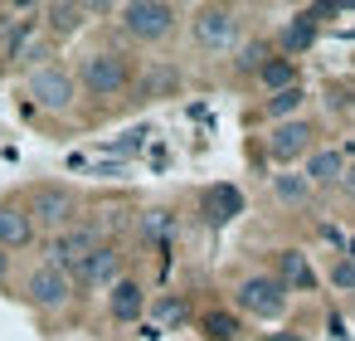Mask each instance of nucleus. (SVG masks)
I'll return each instance as SVG.
<instances>
[{"instance_id": "f257e3e1", "label": "nucleus", "mask_w": 355, "mask_h": 341, "mask_svg": "<svg viewBox=\"0 0 355 341\" xmlns=\"http://www.w3.org/2000/svg\"><path fill=\"white\" fill-rule=\"evenodd\" d=\"M73 78H78V88H83L88 98L112 103V98H122V93L132 88L137 69H132V59H127L122 49H93V54H83V64H78Z\"/></svg>"}, {"instance_id": "f03ea898", "label": "nucleus", "mask_w": 355, "mask_h": 341, "mask_svg": "<svg viewBox=\"0 0 355 341\" xmlns=\"http://www.w3.org/2000/svg\"><path fill=\"white\" fill-rule=\"evenodd\" d=\"M112 15H117L122 35L137 40V44H161V40H171L175 25H180V10L166 6V0H127V6H117Z\"/></svg>"}, {"instance_id": "7ed1b4c3", "label": "nucleus", "mask_w": 355, "mask_h": 341, "mask_svg": "<svg viewBox=\"0 0 355 341\" xmlns=\"http://www.w3.org/2000/svg\"><path fill=\"white\" fill-rule=\"evenodd\" d=\"M190 40L205 54H229L243 40V10L239 6H200L190 15Z\"/></svg>"}, {"instance_id": "20e7f679", "label": "nucleus", "mask_w": 355, "mask_h": 341, "mask_svg": "<svg viewBox=\"0 0 355 341\" xmlns=\"http://www.w3.org/2000/svg\"><path fill=\"white\" fill-rule=\"evenodd\" d=\"M25 93L35 98V108L64 117V113H73V103H78V78H73V69H64V64H40V69H30Z\"/></svg>"}, {"instance_id": "39448f33", "label": "nucleus", "mask_w": 355, "mask_h": 341, "mask_svg": "<svg viewBox=\"0 0 355 341\" xmlns=\"http://www.w3.org/2000/svg\"><path fill=\"white\" fill-rule=\"evenodd\" d=\"M25 215H30L35 229H54L59 234V229H69L78 219V195L69 185H59V181H44V185H35L25 195Z\"/></svg>"}, {"instance_id": "423d86ee", "label": "nucleus", "mask_w": 355, "mask_h": 341, "mask_svg": "<svg viewBox=\"0 0 355 341\" xmlns=\"http://www.w3.org/2000/svg\"><path fill=\"white\" fill-rule=\"evenodd\" d=\"M103 244V234H98V224H69V229H59L54 239H49V258L44 263H54V268H64L69 278L83 268V258L93 253Z\"/></svg>"}, {"instance_id": "0eeeda50", "label": "nucleus", "mask_w": 355, "mask_h": 341, "mask_svg": "<svg viewBox=\"0 0 355 341\" xmlns=\"http://www.w3.org/2000/svg\"><path fill=\"white\" fill-rule=\"evenodd\" d=\"M25 302L40 307V312H59V307L73 302V278L64 268H54V263H40L25 278Z\"/></svg>"}, {"instance_id": "6e6552de", "label": "nucleus", "mask_w": 355, "mask_h": 341, "mask_svg": "<svg viewBox=\"0 0 355 341\" xmlns=\"http://www.w3.org/2000/svg\"><path fill=\"white\" fill-rule=\"evenodd\" d=\"M239 307L248 317H258V322H277L287 312V288L272 273H253V278L239 283Z\"/></svg>"}, {"instance_id": "1a4fd4ad", "label": "nucleus", "mask_w": 355, "mask_h": 341, "mask_svg": "<svg viewBox=\"0 0 355 341\" xmlns=\"http://www.w3.org/2000/svg\"><path fill=\"white\" fill-rule=\"evenodd\" d=\"M316 151V122L306 117H292V122H277L268 132V156L277 166H292V161H306Z\"/></svg>"}, {"instance_id": "9d476101", "label": "nucleus", "mask_w": 355, "mask_h": 341, "mask_svg": "<svg viewBox=\"0 0 355 341\" xmlns=\"http://www.w3.org/2000/svg\"><path fill=\"white\" fill-rule=\"evenodd\" d=\"M6 64H25V69L49 64V35L40 20H15L6 30Z\"/></svg>"}, {"instance_id": "9b49d317", "label": "nucleus", "mask_w": 355, "mask_h": 341, "mask_svg": "<svg viewBox=\"0 0 355 341\" xmlns=\"http://www.w3.org/2000/svg\"><path fill=\"white\" fill-rule=\"evenodd\" d=\"M122 278V249L117 244H98L88 258H83V268L73 273V288H88V292H98V288H112Z\"/></svg>"}, {"instance_id": "f8f14e48", "label": "nucleus", "mask_w": 355, "mask_h": 341, "mask_svg": "<svg viewBox=\"0 0 355 341\" xmlns=\"http://www.w3.org/2000/svg\"><path fill=\"white\" fill-rule=\"evenodd\" d=\"M321 15H331V10L321 6V10H302L297 20H287L282 35H277V54L297 64V54H306V49L316 44V20H321Z\"/></svg>"}, {"instance_id": "ddd939ff", "label": "nucleus", "mask_w": 355, "mask_h": 341, "mask_svg": "<svg viewBox=\"0 0 355 341\" xmlns=\"http://www.w3.org/2000/svg\"><path fill=\"white\" fill-rule=\"evenodd\" d=\"M345 166H350V161L340 156V147H316V151L306 156L302 176H306V185H311V190H331V185H340Z\"/></svg>"}, {"instance_id": "4468645a", "label": "nucleus", "mask_w": 355, "mask_h": 341, "mask_svg": "<svg viewBox=\"0 0 355 341\" xmlns=\"http://www.w3.org/2000/svg\"><path fill=\"white\" fill-rule=\"evenodd\" d=\"M35 224H30V215H25V205H15V200H0V249L6 253H15V249H30L35 244Z\"/></svg>"}, {"instance_id": "2eb2a0df", "label": "nucleus", "mask_w": 355, "mask_h": 341, "mask_svg": "<svg viewBox=\"0 0 355 341\" xmlns=\"http://www.w3.org/2000/svg\"><path fill=\"white\" fill-rule=\"evenodd\" d=\"M107 312H112V322H137V317L146 312L141 283H137V278H117V283L107 288Z\"/></svg>"}, {"instance_id": "dca6fc26", "label": "nucleus", "mask_w": 355, "mask_h": 341, "mask_svg": "<svg viewBox=\"0 0 355 341\" xmlns=\"http://www.w3.org/2000/svg\"><path fill=\"white\" fill-rule=\"evenodd\" d=\"M40 15H44V35H59L64 40V35H78L93 10L88 6H73V0H54V6H44Z\"/></svg>"}, {"instance_id": "f3484780", "label": "nucleus", "mask_w": 355, "mask_h": 341, "mask_svg": "<svg viewBox=\"0 0 355 341\" xmlns=\"http://www.w3.org/2000/svg\"><path fill=\"white\" fill-rule=\"evenodd\" d=\"M287 292L297 288V292H311L316 288V273H311V263H306V253H297V249H282L277 253V273H272Z\"/></svg>"}, {"instance_id": "a211bd4d", "label": "nucleus", "mask_w": 355, "mask_h": 341, "mask_svg": "<svg viewBox=\"0 0 355 341\" xmlns=\"http://www.w3.org/2000/svg\"><path fill=\"white\" fill-rule=\"evenodd\" d=\"M234 215H243L239 185H209V190H205V219H209V224H229Z\"/></svg>"}, {"instance_id": "6ab92c4d", "label": "nucleus", "mask_w": 355, "mask_h": 341, "mask_svg": "<svg viewBox=\"0 0 355 341\" xmlns=\"http://www.w3.org/2000/svg\"><path fill=\"white\" fill-rule=\"evenodd\" d=\"M272 200H277V205H287V210H302V205L311 200L306 176H302V171H282V176H272Z\"/></svg>"}, {"instance_id": "aec40b11", "label": "nucleus", "mask_w": 355, "mask_h": 341, "mask_svg": "<svg viewBox=\"0 0 355 341\" xmlns=\"http://www.w3.org/2000/svg\"><path fill=\"white\" fill-rule=\"evenodd\" d=\"M302 103H306V88H302V83H297V88H282V93H268L263 117H272V127H277V122H292V117L302 113Z\"/></svg>"}, {"instance_id": "412c9836", "label": "nucleus", "mask_w": 355, "mask_h": 341, "mask_svg": "<svg viewBox=\"0 0 355 341\" xmlns=\"http://www.w3.org/2000/svg\"><path fill=\"white\" fill-rule=\"evenodd\" d=\"M258 83L268 88V93H282V88H297V64L292 59H282V54H272L263 69H258Z\"/></svg>"}, {"instance_id": "4be33fe9", "label": "nucleus", "mask_w": 355, "mask_h": 341, "mask_svg": "<svg viewBox=\"0 0 355 341\" xmlns=\"http://www.w3.org/2000/svg\"><path fill=\"white\" fill-rule=\"evenodd\" d=\"M175 88H180V74H175L171 64H166V69L151 64L146 78H141V98H166V93H175Z\"/></svg>"}, {"instance_id": "5701e85b", "label": "nucleus", "mask_w": 355, "mask_h": 341, "mask_svg": "<svg viewBox=\"0 0 355 341\" xmlns=\"http://www.w3.org/2000/svg\"><path fill=\"white\" fill-rule=\"evenodd\" d=\"M272 54H277V49H272L268 40H253V44H239V59H234V69H239V74H253V78H258V69H263V64H268Z\"/></svg>"}, {"instance_id": "b1692460", "label": "nucleus", "mask_w": 355, "mask_h": 341, "mask_svg": "<svg viewBox=\"0 0 355 341\" xmlns=\"http://www.w3.org/2000/svg\"><path fill=\"white\" fill-rule=\"evenodd\" d=\"M200 331L209 336V341H239V317H229V312H205L200 317Z\"/></svg>"}, {"instance_id": "393cba45", "label": "nucleus", "mask_w": 355, "mask_h": 341, "mask_svg": "<svg viewBox=\"0 0 355 341\" xmlns=\"http://www.w3.org/2000/svg\"><path fill=\"white\" fill-rule=\"evenodd\" d=\"M171 229H175V215H171V210H146V215H141V234H146L151 244H166Z\"/></svg>"}, {"instance_id": "a878e982", "label": "nucleus", "mask_w": 355, "mask_h": 341, "mask_svg": "<svg viewBox=\"0 0 355 341\" xmlns=\"http://www.w3.org/2000/svg\"><path fill=\"white\" fill-rule=\"evenodd\" d=\"M331 288L355 292V258H336V263H331Z\"/></svg>"}, {"instance_id": "bb28decb", "label": "nucleus", "mask_w": 355, "mask_h": 341, "mask_svg": "<svg viewBox=\"0 0 355 341\" xmlns=\"http://www.w3.org/2000/svg\"><path fill=\"white\" fill-rule=\"evenodd\" d=\"M141 147H146V127H132V132H122V142H112L117 156H132V151H141Z\"/></svg>"}, {"instance_id": "cd10ccee", "label": "nucleus", "mask_w": 355, "mask_h": 341, "mask_svg": "<svg viewBox=\"0 0 355 341\" xmlns=\"http://www.w3.org/2000/svg\"><path fill=\"white\" fill-rule=\"evenodd\" d=\"M156 317H161V322H166V326H175V322H180V317H185V302H180V297H166V302H161V307H156Z\"/></svg>"}, {"instance_id": "c85d7f7f", "label": "nucleus", "mask_w": 355, "mask_h": 341, "mask_svg": "<svg viewBox=\"0 0 355 341\" xmlns=\"http://www.w3.org/2000/svg\"><path fill=\"white\" fill-rule=\"evenodd\" d=\"M336 190H340L345 200H355V161L345 166V176H340V185H336Z\"/></svg>"}, {"instance_id": "c756f323", "label": "nucleus", "mask_w": 355, "mask_h": 341, "mask_svg": "<svg viewBox=\"0 0 355 341\" xmlns=\"http://www.w3.org/2000/svg\"><path fill=\"white\" fill-rule=\"evenodd\" d=\"M6 283H10V253L0 249V288H6Z\"/></svg>"}]
</instances>
